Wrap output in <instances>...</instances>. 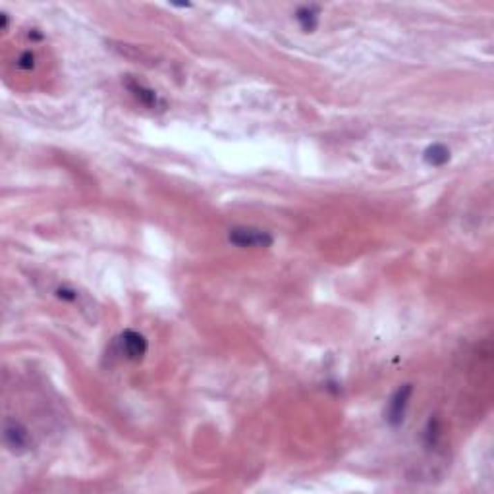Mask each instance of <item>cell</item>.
<instances>
[{
	"instance_id": "obj_10",
	"label": "cell",
	"mask_w": 494,
	"mask_h": 494,
	"mask_svg": "<svg viewBox=\"0 0 494 494\" xmlns=\"http://www.w3.org/2000/svg\"><path fill=\"white\" fill-rule=\"evenodd\" d=\"M35 54L31 53V51H24V53L18 56L16 66H18L19 70H33V68H35Z\"/></svg>"
},
{
	"instance_id": "obj_5",
	"label": "cell",
	"mask_w": 494,
	"mask_h": 494,
	"mask_svg": "<svg viewBox=\"0 0 494 494\" xmlns=\"http://www.w3.org/2000/svg\"><path fill=\"white\" fill-rule=\"evenodd\" d=\"M126 89L130 91V95L134 97L139 105H143L145 108L149 110H162L166 108V103L159 97V93L151 87H147L145 83H141L139 80H134V78H126Z\"/></svg>"
},
{
	"instance_id": "obj_1",
	"label": "cell",
	"mask_w": 494,
	"mask_h": 494,
	"mask_svg": "<svg viewBox=\"0 0 494 494\" xmlns=\"http://www.w3.org/2000/svg\"><path fill=\"white\" fill-rule=\"evenodd\" d=\"M228 242L240 249H269L274 243V236L255 226H234L228 230Z\"/></svg>"
},
{
	"instance_id": "obj_9",
	"label": "cell",
	"mask_w": 494,
	"mask_h": 494,
	"mask_svg": "<svg viewBox=\"0 0 494 494\" xmlns=\"http://www.w3.org/2000/svg\"><path fill=\"white\" fill-rule=\"evenodd\" d=\"M54 296L58 297L60 301H66V303H76L80 299L78 290L72 286H58L54 290Z\"/></svg>"
},
{
	"instance_id": "obj_3",
	"label": "cell",
	"mask_w": 494,
	"mask_h": 494,
	"mask_svg": "<svg viewBox=\"0 0 494 494\" xmlns=\"http://www.w3.org/2000/svg\"><path fill=\"white\" fill-rule=\"evenodd\" d=\"M118 353L127 361H141L149 351V342L143 334L127 328L116 338Z\"/></svg>"
},
{
	"instance_id": "obj_8",
	"label": "cell",
	"mask_w": 494,
	"mask_h": 494,
	"mask_svg": "<svg viewBox=\"0 0 494 494\" xmlns=\"http://www.w3.org/2000/svg\"><path fill=\"white\" fill-rule=\"evenodd\" d=\"M442 441V423L439 417H429V421L423 429V444L427 450L439 448Z\"/></svg>"
},
{
	"instance_id": "obj_11",
	"label": "cell",
	"mask_w": 494,
	"mask_h": 494,
	"mask_svg": "<svg viewBox=\"0 0 494 494\" xmlns=\"http://www.w3.org/2000/svg\"><path fill=\"white\" fill-rule=\"evenodd\" d=\"M29 37H33L35 41H41V39H43V33H39V31H37V29H35L33 33H29Z\"/></svg>"
},
{
	"instance_id": "obj_2",
	"label": "cell",
	"mask_w": 494,
	"mask_h": 494,
	"mask_svg": "<svg viewBox=\"0 0 494 494\" xmlns=\"http://www.w3.org/2000/svg\"><path fill=\"white\" fill-rule=\"evenodd\" d=\"M412 398H414V385L412 382H405L396 388L392 396L388 398L387 407H385V421L392 427L398 429L402 427L405 421V415L412 404Z\"/></svg>"
},
{
	"instance_id": "obj_6",
	"label": "cell",
	"mask_w": 494,
	"mask_h": 494,
	"mask_svg": "<svg viewBox=\"0 0 494 494\" xmlns=\"http://www.w3.org/2000/svg\"><path fill=\"white\" fill-rule=\"evenodd\" d=\"M294 18H296L297 26L303 33H313L315 29L319 27V21H321V6L303 4L296 10Z\"/></svg>"
},
{
	"instance_id": "obj_7",
	"label": "cell",
	"mask_w": 494,
	"mask_h": 494,
	"mask_svg": "<svg viewBox=\"0 0 494 494\" xmlns=\"http://www.w3.org/2000/svg\"><path fill=\"white\" fill-rule=\"evenodd\" d=\"M450 159H452V155H450V149L444 143H432L423 151V161L427 166H432V168H441L444 164H448Z\"/></svg>"
},
{
	"instance_id": "obj_4",
	"label": "cell",
	"mask_w": 494,
	"mask_h": 494,
	"mask_svg": "<svg viewBox=\"0 0 494 494\" xmlns=\"http://www.w3.org/2000/svg\"><path fill=\"white\" fill-rule=\"evenodd\" d=\"M4 444L12 454H26L27 450L31 448V436L27 431L26 425H21L19 421L8 419L4 423Z\"/></svg>"
}]
</instances>
